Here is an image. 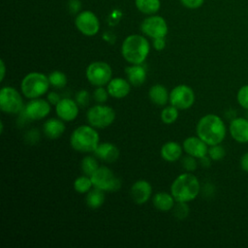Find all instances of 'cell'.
<instances>
[{
	"label": "cell",
	"mask_w": 248,
	"mask_h": 248,
	"mask_svg": "<svg viewBox=\"0 0 248 248\" xmlns=\"http://www.w3.org/2000/svg\"><path fill=\"white\" fill-rule=\"evenodd\" d=\"M197 135L209 146L221 143L227 134V128L223 119L217 114L203 115L197 124Z\"/></svg>",
	"instance_id": "1"
},
{
	"label": "cell",
	"mask_w": 248,
	"mask_h": 248,
	"mask_svg": "<svg viewBox=\"0 0 248 248\" xmlns=\"http://www.w3.org/2000/svg\"><path fill=\"white\" fill-rule=\"evenodd\" d=\"M149 50L150 46L147 39L138 34L128 36L121 46L122 56L131 64H141L146 59Z\"/></svg>",
	"instance_id": "2"
},
{
	"label": "cell",
	"mask_w": 248,
	"mask_h": 248,
	"mask_svg": "<svg viewBox=\"0 0 248 248\" xmlns=\"http://www.w3.org/2000/svg\"><path fill=\"white\" fill-rule=\"evenodd\" d=\"M201 190L200 182L196 175L185 172L178 175L172 182L170 194L176 202H187L197 198Z\"/></svg>",
	"instance_id": "3"
},
{
	"label": "cell",
	"mask_w": 248,
	"mask_h": 248,
	"mask_svg": "<svg viewBox=\"0 0 248 248\" xmlns=\"http://www.w3.org/2000/svg\"><path fill=\"white\" fill-rule=\"evenodd\" d=\"M70 142L72 147L77 151L92 152L99 145V135L93 127L82 125L74 130Z\"/></svg>",
	"instance_id": "4"
},
{
	"label": "cell",
	"mask_w": 248,
	"mask_h": 248,
	"mask_svg": "<svg viewBox=\"0 0 248 248\" xmlns=\"http://www.w3.org/2000/svg\"><path fill=\"white\" fill-rule=\"evenodd\" d=\"M48 84V78L42 73L33 72L23 78L21 81V91L26 98L35 99L47 91Z\"/></svg>",
	"instance_id": "5"
},
{
	"label": "cell",
	"mask_w": 248,
	"mask_h": 248,
	"mask_svg": "<svg viewBox=\"0 0 248 248\" xmlns=\"http://www.w3.org/2000/svg\"><path fill=\"white\" fill-rule=\"evenodd\" d=\"M87 121L95 128H106L115 119V111L108 106L97 105L87 111Z\"/></svg>",
	"instance_id": "6"
},
{
	"label": "cell",
	"mask_w": 248,
	"mask_h": 248,
	"mask_svg": "<svg viewBox=\"0 0 248 248\" xmlns=\"http://www.w3.org/2000/svg\"><path fill=\"white\" fill-rule=\"evenodd\" d=\"M93 186L103 191H116L121 186V181L107 167H99L90 176Z\"/></svg>",
	"instance_id": "7"
},
{
	"label": "cell",
	"mask_w": 248,
	"mask_h": 248,
	"mask_svg": "<svg viewBox=\"0 0 248 248\" xmlns=\"http://www.w3.org/2000/svg\"><path fill=\"white\" fill-rule=\"evenodd\" d=\"M111 75L110 66L103 61L93 62L86 69L88 81L97 87L108 84L111 79Z\"/></svg>",
	"instance_id": "8"
},
{
	"label": "cell",
	"mask_w": 248,
	"mask_h": 248,
	"mask_svg": "<svg viewBox=\"0 0 248 248\" xmlns=\"http://www.w3.org/2000/svg\"><path fill=\"white\" fill-rule=\"evenodd\" d=\"M0 108L7 113H17L23 108L20 94L13 87L5 86L0 90Z\"/></svg>",
	"instance_id": "9"
},
{
	"label": "cell",
	"mask_w": 248,
	"mask_h": 248,
	"mask_svg": "<svg viewBox=\"0 0 248 248\" xmlns=\"http://www.w3.org/2000/svg\"><path fill=\"white\" fill-rule=\"evenodd\" d=\"M140 30L144 35L152 39L165 38L168 33V24L164 17L151 15L142 20Z\"/></svg>",
	"instance_id": "10"
},
{
	"label": "cell",
	"mask_w": 248,
	"mask_h": 248,
	"mask_svg": "<svg viewBox=\"0 0 248 248\" xmlns=\"http://www.w3.org/2000/svg\"><path fill=\"white\" fill-rule=\"evenodd\" d=\"M170 105L178 109H187L195 102V93L191 87L185 84L175 86L170 94Z\"/></svg>",
	"instance_id": "11"
},
{
	"label": "cell",
	"mask_w": 248,
	"mask_h": 248,
	"mask_svg": "<svg viewBox=\"0 0 248 248\" xmlns=\"http://www.w3.org/2000/svg\"><path fill=\"white\" fill-rule=\"evenodd\" d=\"M78 30L85 36H94L99 32L100 21L97 16L91 11L79 12L75 19Z\"/></svg>",
	"instance_id": "12"
},
{
	"label": "cell",
	"mask_w": 248,
	"mask_h": 248,
	"mask_svg": "<svg viewBox=\"0 0 248 248\" xmlns=\"http://www.w3.org/2000/svg\"><path fill=\"white\" fill-rule=\"evenodd\" d=\"M50 111L49 103L43 99H34L24 108V115L29 119L39 120L46 117Z\"/></svg>",
	"instance_id": "13"
},
{
	"label": "cell",
	"mask_w": 248,
	"mask_h": 248,
	"mask_svg": "<svg viewBox=\"0 0 248 248\" xmlns=\"http://www.w3.org/2000/svg\"><path fill=\"white\" fill-rule=\"evenodd\" d=\"M231 137L239 143L248 142V118L235 117L229 126Z\"/></svg>",
	"instance_id": "14"
},
{
	"label": "cell",
	"mask_w": 248,
	"mask_h": 248,
	"mask_svg": "<svg viewBox=\"0 0 248 248\" xmlns=\"http://www.w3.org/2000/svg\"><path fill=\"white\" fill-rule=\"evenodd\" d=\"M183 149L188 155L201 159L207 155L208 144L199 137H189L183 141Z\"/></svg>",
	"instance_id": "15"
},
{
	"label": "cell",
	"mask_w": 248,
	"mask_h": 248,
	"mask_svg": "<svg viewBox=\"0 0 248 248\" xmlns=\"http://www.w3.org/2000/svg\"><path fill=\"white\" fill-rule=\"evenodd\" d=\"M56 113L57 115L65 121H72L76 119V117L78 114V103L65 98L60 100L56 104Z\"/></svg>",
	"instance_id": "16"
},
{
	"label": "cell",
	"mask_w": 248,
	"mask_h": 248,
	"mask_svg": "<svg viewBox=\"0 0 248 248\" xmlns=\"http://www.w3.org/2000/svg\"><path fill=\"white\" fill-rule=\"evenodd\" d=\"M152 188L149 182L139 180L135 182L131 188V197L138 204H142L148 201L151 196Z\"/></svg>",
	"instance_id": "17"
},
{
	"label": "cell",
	"mask_w": 248,
	"mask_h": 248,
	"mask_svg": "<svg viewBox=\"0 0 248 248\" xmlns=\"http://www.w3.org/2000/svg\"><path fill=\"white\" fill-rule=\"evenodd\" d=\"M131 90V83L121 78H115L108 83V92L114 98H124Z\"/></svg>",
	"instance_id": "18"
},
{
	"label": "cell",
	"mask_w": 248,
	"mask_h": 248,
	"mask_svg": "<svg viewBox=\"0 0 248 248\" xmlns=\"http://www.w3.org/2000/svg\"><path fill=\"white\" fill-rule=\"evenodd\" d=\"M94 152L97 155V157L108 163L115 162L119 156L118 148L114 144L109 142L99 143Z\"/></svg>",
	"instance_id": "19"
},
{
	"label": "cell",
	"mask_w": 248,
	"mask_h": 248,
	"mask_svg": "<svg viewBox=\"0 0 248 248\" xmlns=\"http://www.w3.org/2000/svg\"><path fill=\"white\" fill-rule=\"evenodd\" d=\"M125 72L129 82L134 86H140L145 81L146 71L140 64H132V66L126 67Z\"/></svg>",
	"instance_id": "20"
},
{
	"label": "cell",
	"mask_w": 248,
	"mask_h": 248,
	"mask_svg": "<svg viewBox=\"0 0 248 248\" xmlns=\"http://www.w3.org/2000/svg\"><path fill=\"white\" fill-rule=\"evenodd\" d=\"M65 131L64 123L56 118L47 119L44 124V132L45 135L49 139H57L59 138Z\"/></svg>",
	"instance_id": "21"
},
{
	"label": "cell",
	"mask_w": 248,
	"mask_h": 248,
	"mask_svg": "<svg viewBox=\"0 0 248 248\" xmlns=\"http://www.w3.org/2000/svg\"><path fill=\"white\" fill-rule=\"evenodd\" d=\"M148 94L151 102L158 106H164L170 100L168 90L162 84H155L151 86Z\"/></svg>",
	"instance_id": "22"
},
{
	"label": "cell",
	"mask_w": 248,
	"mask_h": 248,
	"mask_svg": "<svg viewBox=\"0 0 248 248\" xmlns=\"http://www.w3.org/2000/svg\"><path fill=\"white\" fill-rule=\"evenodd\" d=\"M182 153L181 146L174 141H169L165 143L161 148V156L168 162L176 161Z\"/></svg>",
	"instance_id": "23"
},
{
	"label": "cell",
	"mask_w": 248,
	"mask_h": 248,
	"mask_svg": "<svg viewBox=\"0 0 248 248\" xmlns=\"http://www.w3.org/2000/svg\"><path fill=\"white\" fill-rule=\"evenodd\" d=\"M174 198L167 192H159L153 198L154 206L160 211H169L174 205Z\"/></svg>",
	"instance_id": "24"
},
{
	"label": "cell",
	"mask_w": 248,
	"mask_h": 248,
	"mask_svg": "<svg viewBox=\"0 0 248 248\" xmlns=\"http://www.w3.org/2000/svg\"><path fill=\"white\" fill-rule=\"evenodd\" d=\"M137 9L144 15H155L161 8L160 0H135Z\"/></svg>",
	"instance_id": "25"
},
{
	"label": "cell",
	"mask_w": 248,
	"mask_h": 248,
	"mask_svg": "<svg viewBox=\"0 0 248 248\" xmlns=\"http://www.w3.org/2000/svg\"><path fill=\"white\" fill-rule=\"evenodd\" d=\"M105 202V195H104V191L99 189V188H95L91 191H89V193L86 196V203L90 208H98L100 207Z\"/></svg>",
	"instance_id": "26"
},
{
	"label": "cell",
	"mask_w": 248,
	"mask_h": 248,
	"mask_svg": "<svg viewBox=\"0 0 248 248\" xmlns=\"http://www.w3.org/2000/svg\"><path fill=\"white\" fill-rule=\"evenodd\" d=\"M98 168V162L92 156H85L81 161V170L88 176H91Z\"/></svg>",
	"instance_id": "27"
},
{
	"label": "cell",
	"mask_w": 248,
	"mask_h": 248,
	"mask_svg": "<svg viewBox=\"0 0 248 248\" xmlns=\"http://www.w3.org/2000/svg\"><path fill=\"white\" fill-rule=\"evenodd\" d=\"M93 183H92V180H91V177H88L83 175V176H80L78 178H77L74 182V188L75 190L78 192V193H86L88 192L91 187H92Z\"/></svg>",
	"instance_id": "28"
},
{
	"label": "cell",
	"mask_w": 248,
	"mask_h": 248,
	"mask_svg": "<svg viewBox=\"0 0 248 248\" xmlns=\"http://www.w3.org/2000/svg\"><path fill=\"white\" fill-rule=\"evenodd\" d=\"M48 81H49V84H51L52 86L61 88L67 84V77L64 73L60 71H54L49 74Z\"/></svg>",
	"instance_id": "29"
},
{
	"label": "cell",
	"mask_w": 248,
	"mask_h": 248,
	"mask_svg": "<svg viewBox=\"0 0 248 248\" xmlns=\"http://www.w3.org/2000/svg\"><path fill=\"white\" fill-rule=\"evenodd\" d=\"M178 117V108L173 106L165 108L161 112V119L165 124L173 123Z\"/></svg>",
	"instance_id": "30"
},
{
	"label": "cell",
	"mask_w": 248,
	"mask_h": 248,
	"mask_svg": "<svg viewBox=\"0 0 248 248\" xmlns=\"http://www.w3.org/2000/svg\"><path fill=\"white\" fill-rule=\"evenodd\" d=\"M207 155L210 157L211 160L213 161H219L221 159H223L226 155V150L225 148L220 144H214V145H210V147H208V152Z\"/></svg>",
	"instance_id": "31"
},
{
	"label": "cell",
	"mask_w": 248,
	"mask_h": 248,
	"mask_svg": "<svg viewBox=\"0 0 248 248\" xmlns=\"http://www.w3.org/2000/svg\"><path fill=\"white\" fill-rule=\"evenodd\" d=\"M236 101L241 108L248 109V84H244L238 89L236 93Z\"/></svg>",
	"instance_id": "32"
},
{
	"label": "cell",
	"mask_w": 248,
	"mask_h": 248,
	"mask_svg": "<svg viewBox=\"0 0 248 248\" xmlns=\"http://www.w3.org/2000/svg\"><path fill=\"white\" fill-rule=\"evenodd\" d=\"M189 206L186 202H177V204L174 206V215L178 219H184L188 216Z\"/></svg>",
	"instance_id": "33"
},
{
	"label": "cell",
	"mask_w": 248,
	"mask_h": 248,
	"mask_svg": "<svg viewBox=\"0 0 248 248\" xmlns=\"http://www.w3.org/2000/svg\"><path fill=\"white\" fill-rule=\"evenodd\" d=\"M108 90H105L102 86H98V88L94 91V99L98 103H104L108 99Z\"/></svg>",
	"instance_id": "34"
},
{
	"label": "cell",
	"mask_w": 248,
	"mask_h": 248,
	"mask_svg": "<svg viewBox=\"0 0 248 248\" xmlns=\"http://www.w3.org/2000/svg\"><path fill=\"white\" fill-rule=\"evenodd\" d=\"M182 165H183V168L189 171H192V170H196V168H197V162L195 160V157H193L191 155L184 157V159L182 161Z\"/></svg>",
	"instance_id": "35"
},
{
	"label": "cell",
	"mask_w": 248,
	"mask_h": 248,
	"mask_svg": "<svg viewBox=\"0 0 248 248\" xmlns=\"http://www.w3.org/2000/svg\"><path fill=\"white\" fill-rule=\"evenodd\" d=\"M89 93L86 90H80L76 96V102L82 107L86 106L89 103Z\"/></svg>",
	"instance_id": "36"
},
{
	"label": "cell",
	"mask_w": 248,
	"mask_h": 248,
	"mask_svg": "<svg viewBox=\"0 0 248 248\" xmlns=\"http://www.w3.org/2000/svg\"><path fill=\"white\" fill-rule=\"evenodd\" d=\"M182 5L188 9H198L202 6L204 0H180Z\"/></svg>",
	"instance_id": "37"
},
{
	"label": "cell",
	"mask_w": 248,
	"mask_h": 248,
	"mask_svg": "<svg viewBox=\"0 0 248 248\" xmlns=\"http://www.w3.org/2000/svg\"><path fill=\"white\" fill-rule=\"evenodd\" d=\"M81 7L79 0H70L69 1V9L73 14H77L79 12Z\"/></svg>",
	"instance_id": "38"
},
{
	"label": "cell",
	"mask_w": 248,
	"mask_h": 248,
	"mask_svg": "<svg viewBox=\"0 0 248 248\" xmlns=\"http://www.w3.org/2000/svg\"><path fill=\"white\" fill-rule=\"evenodd\" d=\"M153 46L157 50H162L166 46V41L165 38H156L153 39Z\"/></svg>",
	"instance_id": "39"
},
{
	"label": "cell",
	"mask_w": 248,
	"mask_h": 248,
	"mask_svg": "<svg viewBox=\"0 0 248 248\" xmlns=\"http://www.w3.org/2000/svg\"><path fill=\"white\" fill-rule=\"evenodd\" d=\"M240 168L243 171L248 172V152H245L240 158Z\"/></svg>",
	"instance_id": "40"
},
{
	"label": "cell",
	"mask_w": 248,
	"mask_h": 248,
	"mask_svg": "<svg viewBox=\"0 0 248 248\" xmlns=\"http://www.w3.org/2000/svg\"><path fill=\"white\" fill-rule=\"evenodd\" d=\"M47 101L52 104V105H56L59 101H60V97L58 94L54 93V92H50L48 95H47Z\"/></svg>",
	"instance_id": "41"
},
{
	"label": "cell",
	"mask_w": 248,
	"mask_h": 248,
	"mask_svg": "<svg viewBox=\"0 0 248 248\" xmlns=\"http://www.w3.org/2000/svg\"><path fill=\"white\" fill-rule=\"evenodd\" d=\"M210 157L208 156H204V157H202V158H201V163H202V165L203 166V167H209L210 166Z\"/></svg>",
	"instance_id": "42"
},
{
	"label": "cell",
	"mask_w": 248,
	"mask_h": 248,
	"mask_svg": "<svg viewBox=\"0 0 248 248\" xmlns=\"http://www.w3.org/2000/svg\"><path fill=\"white\" fill-rule=\"evenodd\" d=\"M0 65H1V76H0V81H2L4 79V77H5V64H4V61L1 60L0 61Z\"/></svg>",
	"instance_id": "43"
},
{
	"label": "cell",
	"mask_w": 248,
	"mask_h": 248,
	"mask_svg": "<svg viewBox=\"0 0 248 248\" xmlns=\"http://www.w3.org/2000/svg\"><path fill=\"white\" fill-rule=\"evenodd\" d=\"M247 118H248V109H247Z\"/></svg>",
	"instance_id": "44"
}]
</instances>
